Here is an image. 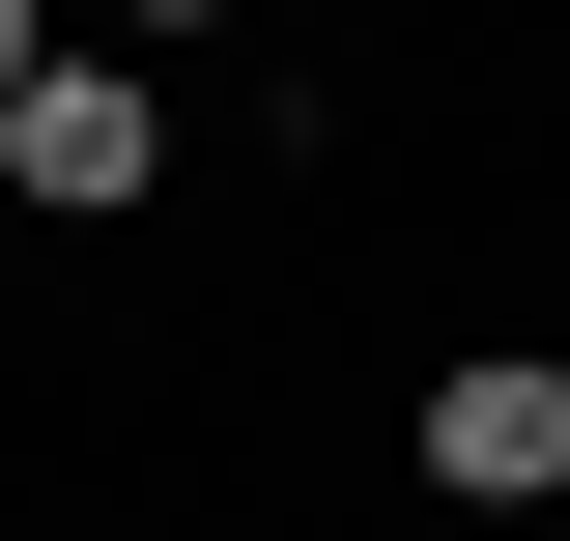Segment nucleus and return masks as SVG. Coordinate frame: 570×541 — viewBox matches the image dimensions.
Listing matches in <instances>:
<instances>
[{"label": "nucleus", "instance_id": "obj_2", "mask_svg": "<svg viewBox=\"0 0 570 541\" xmlns=\"http://www.w3.org/2000/svg\"><path fill=\"white\" fill-rule=\"evenodd\" d=\"M428 484L456 513H542L570 484V371H428Z\"/></svg>", "mask_w": 570, "mask_h": 541}, {"label": "nucleus", "instance_id": "obj_1", "mask_svg": "<svg viewBox=\"0 0 570 541\" xmlns=\"http://www.w3.org/2000/svg\"><path fill=\"white\" fill-rule=\"evenodd\" d=\"M0 171H29V200H58V228H115L142 171H171V115H142L115 58H29V86H0Z\"/></svg>", "mask_w": 570, "mask_h": 541}, {"label": "nucleus", "instance_id": "obj_3", "mask_svg": "<svg viewBox=\"0 0 570 541\" xmlns=\"http://www.w3.org/2000/svg\"><path fill=\"white\" fill-rule=\"evenodd\" d=\"M29 58H58V29H29V0H0V86H29Z\"/></svg>", "mask_w": 570, "mask_h": 541}]
</instances>
